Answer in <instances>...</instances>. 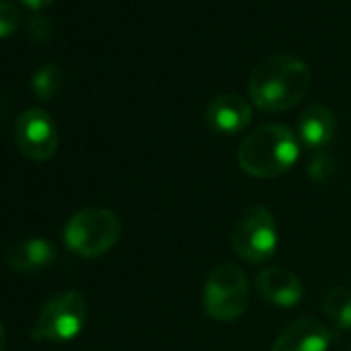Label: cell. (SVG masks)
Instances as JSON below:
<instances>
[{"label":"cell","instance_id":"cell-5","mask_svg":"<svg viewBox=\"0 0 351 351\" xmlns=\"http://www.w3.org/2000/svg\"><path fill=\"white\" fill-rule=\"evenodd\" d=\"M87 320V300L81 291L69 289L56 293L48 304L42 308L32 337L36 341H52L64 343L75 339Z\"/></svg>","mask_w":351,"mask_h":351},{"label":"cell","instance_id":"cell-20","mask_svg":"<svg viewBox=\"0 0 351 351\" xmlns=\"http://www.w3.org/2000/svg\"><path fill=\"white\" fill-rule=\"evenodd\" d=\"M349 351H351V345H349Z\"/></svg>","mask_w":351,"mask_h":351},{"label":"cell","instance_id":"cell-8","mask_svg":"<svg viewBox=\"0 0 351 351\" xmlns=\"http://www.w3.org/2000/svg\"><path fill=\"white\" fill-rule=\"evenodd\" d=\"M250 120H252L250 104L234 93H223L213 97L205 110L207 126L223 136L242 132L250 124Z\"/></svg>","mask_w":351,"mask_h":351},{"label":"cell","instance_id":"cell-12","mask_svg":"<svg viewBox=\"0 0 351 351\" xmlns=\"http://www.w3.org/2000/svg\"><path fill=\"white\" fill-rule=\"evenodd\" d=\"M54 258H56V248L52 242L44 238L23 240L13 248H9L7 252V265L19 273H36L48 269L54 263Z\"/></svg>","mask_w":351,"mask_h":351},{"label":"cell","instance_id":"cell-10","mask_svg":"<svg viewBox=\"0 0 351 351\" xmlns=\"http://www.w3.org/2000/svg\"><path fill=\"white\" fill-rule=\"evenodd\" d=\"M256 291L263 300L279 308H291L302 302V281L283 267H267L256 275Z\"/></svg>","mask_w":351,"mask_h":351},{"label":"cell","instance_id":"cell-1","mask_svg":"<svg viewBox=\"0 0 351 351\" xmlns=\"http://www.w3.org/2000/svg\"><path fill=\"white\" fill-rule=\"evenodd\" d=\"M312 85L308 64L291 54H277L263 60L248 79V93L263 112H285L300 104Z\"/></svg>","mask_w":351,"mask_h":351},{"label":"cell","instance_id":"cell-11","mask_svg":"<svg viewBox=\"0 0 351 351\" xmlns=\"http://www.w3.org/2000/svg\"><path fill=\"white\" fill-rule=\"evenodd\" d=\"M335 136V114L322 106H308L298 118V138L312 151H324Z\"/></svg>","mask_w":351,"mask_h":351},{"label":"cell","instance_id":"cell-13","mask_svg":"<svg viewBox=\"0 0 351 351\" xmlns=\"http://www.w3.org/2000/svg\"><path fill=\"white\" fill-rule=\"evenodd\" d=\"M322 312L339 330H351V291L345 287L328 291L322 302Z\"/></svg>","mask_w":351,"mask_h":351},{"label":"cell","instance_id":"cell-15","mask_svg":"<svg viewBox=\"0 0 351 351\" xmlns=\"http://www.w3.org/2000/svg\"><path fill=\"white\" fill-rule=\"evenodd\" d=\"M308 176H310V180L316 184L330 182V178L335 176V159L330 157V153H326V149L314 151V155L308 163Z\"/></svg>","mask_w":351,"mask_h":351},{"label":"cell","instance_id":"cell-3","mask_svg":"<svg viewBox=\"0 0 351 351\" xmlns=\"http://www.w3.org/2000/svg\"><path fill=\"white\" fill-rule=\"evenodd\" d=\"M122 232L120 217L101 207L75 213L64 226V244L83 258H97L114 248Z\"/></svg>","mask_w":351,"mask_h":351},{"label":"cell","instance_id":"cell-7","mask_svg":"<svg viewBox=\"0 0 351 351\" xmlns=\"http://www.w3.org/2000/svg\"><path fill=\"white\" fill-rule=\"evenodd\" d=\"M15 141L27 159L48 161L58 149V130L48 112L32 108L19 114L15 122Z\"/></svg>","mask_w":351,"mask_h":351},{"label":"cell","instance_id":"cell-9","mask_svg":"<svg viewBox=\"0 0 351 351\" xmlns=\"http://www.w3.org/2000/svg\"><path fill=\"white\" fill-rule=\"evenodd\" d=\"M332 332L316 318L293 320L271 345L269 351H326Z\"/></svg>","mask_w":351,"mask_h":351},{"label":"cell","instance_id":"cell-14","mask_svg":"<svg viewBox=\"0 0 351 351\" xmlns=\"http://www.w3.org/2000/svg\"><path fill=\"white\" fill-rule=\"evenodd\" d=\"M32 87L36 97L52 99L62 89V69L54 62L42 64L32 77Z\"/></svg>","mask_w":351,"mask_h":351},{"label":"cell","instance_id":"cell-4","mask_svg":"<svg viewBox=\"0 0 351 351\" xmlns=\"http://www.w3.org/2000/svg\"><path fill=\"white\" fill-rule=\"evenodd\" d=\"M250 300V285L246 273L232 263L219 265L207 279L203 289V308L209 318L219 322L238 320Z\"/></svg>","mask_w":351,"mask_h":351},{"label":"cell","instance_id":"cell-16","mask_svg":"<svg viewBox=\"0 0 351 351\" xmlns=\"http://www.w3.org/2000/svg\"><path fill=\"white\" fill-rule=\"evenodd\" d=\"M21 13L11 0H0V38L13 34L19 27Z\"/></svg>","mask_w":351,"mask_h":351},{"label":"cell","instance_id":"cell-2","mask_svg":"<svg viewBox=\"0 0 351 351\" xmlns=\"http://www.w3.org/2000/svg\"><path fill=\"white\" fill-rule=\"evenodd\" d=\"M298 155V134L283 124H263L240 143L238 165L254 178H277L293 167Z\"/></svg>","mask_w":351,"mask_h":351},{"label":"cell","instance_id":"cell-19","mask_svg":"<svg viewBox=\"0 0 351 351\" xmlns=\"http://www.w3.org/2000/svg\"><path fill=\"white\" fill-rule=\"evenodd\" d=\"M7 349V332H5V326L0 322V351Z\"/></svg>","mask_w":351,"mask_h":351},{"label":"cell","instance_id":"cell-6","mask_svg":"<svg viewBox=\"0 0 351 351\" xmlns=\"http://www.w3.org/2000/svg\"><path fill=\"white\" fill-rule=\"evenodd\" d=\"M279 244L277 223L267 207H248L238 219L232 232V248L236 254L250 265L267 263Z\"/></svg>","mask_w":351,"mask_h":351},{"label":"cell","instance_id":"cell-17","mask_svg":"<svg viewBox=\"0 0 351 351\" xmlns=\"http://www.w3.org/2000/svg\"><path fill=\"white\" fill-rule=\"evenodd\" d=\"M27 34L34 42H48L50 36H52V21L48 15L44 13H36L32 15L29 23H27Z\"/></svg>","mask_w":351,"mask_h":351},{"label":"cell","instance_id":"cell-18","mask_svg":"<svg viewBox=\"0 0 351 351\" xmlns=\"http://www.w3.org/2000/svg\"><path fill=\"white\" fill-rule=\"evenodd\" d=\"M23 3H27L34 9H40V7H46L48 3H52V0H23Z\"/></svg>","mask_w":351,"mask_h":351}]
</instances>
